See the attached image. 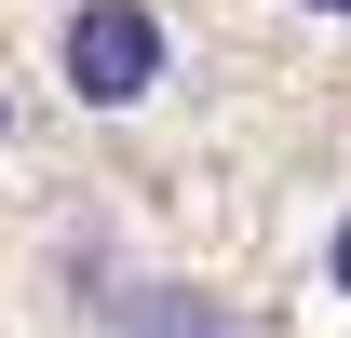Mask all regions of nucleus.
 Masks as SVG:
<instances>
[{"instance_id":"obj_2","label":"nucleus","mask_w":351,"mask_h":338,"mask_svg":"<svg viewBox=\"0 0 351 338\" xmlns=\"http://www.w3.org/2000/svg\"><path fill=\"white\" fill-rule=\"evenodd\" d=\"M95 311H108V338H243L217 297H189V284H122V297H95Z\"/></svg>"},{"instance_id":"obj_1","label":"nucleus","mask_w":351,"mask_h":338,"mask_svg":"<svg viewBox=\"0 0 351 338\" xmlns=\"http://www.w3.org/2000/svg\"><path fill=\"white\" fill-rule=\"evenodd\" d=\"M54 82L82 95V109H135V95H162V14H149V0H68V27H54Z\"/></svg>"},{"instance_id":"obj_4","label":"nucleus","mask_w":351,"mask_h":338,"mask_svg":"<svg viewBox=\"0 0 351 338\" xmlns=\"http://www.w3.org/2000/svg\"><path fill=\"white\" fill-rule=\"evenodd\" d=\"M311 14H338V27H351V0H311Z\"/></svg>"},{"instance_id":"obj_3","label":"nucleus","mask_w":351,"mask_h":338,"mask_svg":"<svg viewBox=\"0 0 351 338\" xmlns=\"http://www.w3.org/2000/svg\"><path fill=\"white\" fill-rule=\"evenodd\" d=\"M324 284L351 297V216H338V230H324Z\"/></svg>"}]
</instances>
